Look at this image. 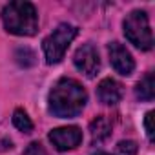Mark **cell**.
I'll return each mask as SVG.
<instances>
[{
    "label": "cell",
    "instance_id": "cell-4",
    "mask_svg": "<svg viewBox=\"0 0 155 155\" xmlns=\"http://www.w3.org/2000/svg\"><path fill=\"white\" fill-rule=\"evenodd\" d=\"M79 29L71 24H60L53 29V33H49L44 42H42V48H44V55H46V62L48 64H57L64 58L69 44L73 42V38L77 37Z\"/></svg>",
    "mask_w": 155,
    "mask_h": 155
},
{
    "label": "cell",
    "instance_id": "cell-2",
    "mask_svg": "<svg viewBox=\"0 0 155 155\" xmlns=\"http://www.w3.org/2000/svg\"><path fill=\"white\" fill-rule=\"evenodd\" d=\"M2 22L6 31L17 37H31L38 29L37 9L31 2H24V0H17L4 6Z\"/></svg>",
    "mask_w": 155,
    "mask_h": 155
},
{
    "label": "cell",
    "instance_id": "cell-10",
    "mask_svg": "<svg viewBox=\"0 0 155 155\" xmlns=\"http://www.w3.org/2000/svg\"><path fill=\"white\" fill-rule=\"evenodd\" d=\"M135 95L137 99L144 101V102H151L155 97V79H153V73H146L140 82H137L135 86Z\"/></svg>",
    "mask_w": 155,
    "mask_h": 155
},
{
    "label": "cell",
    "instance_id": "cell-1",
    "mask_svg": "<svg viewBox=\"0 0 155 155\" xmlns=\"http://www.w3.org/2000/svg\"><path fill=\"white\" fill-rule=\"evenodd\" d=\"M88 102V93L82 84L69 77H62L55 82L48 97V110L58 119H73L81 115Z\"/></svg>",
    "mask_w": 155,
    "mask_h": 155
},
{
    "label": "cell",
    "instance_id": "cell-7",
    "mask_svg": "<svg viewBox=\"0 0 155 155\" xmlns=\"http://www.w3.org/2000/svg\"><path fill=\"white\" fill-rule=\"evenodd\" d=\"M108 53H110V62L113 66V69L122 75V77H130L135 69V60L131 57V53L120 44V42H111L108 46Z\"/></svg>",
    "mask_w": 155,
    "mask_h": 155
},
{
    "label": "cell",
    "instance_id": "cell-13",
    "mask_svg": "<svg viewBox=\"0 0 155 155\" xmlns=\"http://www.w3.org/2000/svg\"><path fill=\"white\" fill-rule=\"evenodd\" d=\"M137 151H139V146L135 140H120L115 150L117 155H137Z\"/></svg>",
    "mask_w": 155,
    "mask_h": 155
},
{
    "label": "cell",
    "instance_id": "cell-9",
    "mask_svg": "<svg viewBox=\"0 0 155 155\" xmlns=\"http://www.w3.org/2000/svg\"><path fill=\"white\" fill-rule=\"evenodd\" d=\"M90 133H91V142L93 144H102L104 140L110 139L111 135V122L104 115H99L91 120L90 124Z\"/></svg>",
    "mask_w": 155,
    "mask_h": 155
},
{
    "label": "cell",
    "instance_id": "cell-6",
    "mask_svg": "<svg viewBox=\"0 0 155 155\" xmlns=\"http://www.w3.org/2000/svg\"><path fill=\"white\" fill-rule=\"evenodd\" d=\"M49 140L58 151H68L82 142V131L77 126H62L49 131Z\"/></svg>",
    "mask_w": 155,
    "mask_h": 155
},
{
    "label": "cell",
    "instance_id": "cell-3",
    "mask_svg": "<svg viewBox=\"0 0 155 155\" xmlns=\"http://www.w3.org/2000/svg\"><path fill=\"white\" fill-rule=\"evenodd\" d=\"M124 35L126 38L139 49L148 51L153 46V35H151V28H150V18L146 15V11L135 9L130 15H126L124 22Z\"/></svg>",
    "mask_w": 155,
    "mask_h": 155
},
{
    "label": "cell",
    "instance_id": "cell-8",
    "mask_svg": "<svg viewBox=\"0 0 155 155\" xmlns=\"http://www.w3.org/2000/svg\"><path fill=\"white\" fill-rule=\"evenodd\" d=\"M97 97L102 104L113 106V104L120 102V99H122V86L115 79H111V77L102 79L97 86Z\"/></svg>",
    "mask_w": 155,
    "mask_h": 155
},
{
    "label": "cell",
    "instance_id": "cell-14",
    "mask_svg": "<svg viewBox=\"0 0 155 155\" xmlns=\"http://www.w3.org/2000/svg\"><path fill=\"white\" fill-rule=\"evenodd\" d=\"M22 155H48V151H46V148H44L40 142H31V144L24 150Z\"/></svg>",
    "mask_w": 155,
    "mask_h": 155
},
{
    "label": "cell",
    "instance_id": "cell-12",
    "mask_svg": "<svg viewBox=\"0 0 155 155\" xmlns=\"http://www.w3.org/2000/svg\"><path fill=\"white\" fill-rule=\"evenodd\" d=\"M37 55L29 49V48H18L17 51H15V60H17V64L18 66H22V68H29V66H33L37 60Z\"/></svg>",
    "mask_w": 155,
    "mask_h": 155
},
{
    "label": "cell",
    "instance_id": "cell-11",
    "mask_svg": "<svg viewBox=\"0 0 155 155\" xmlns=\"http://www.w3.org/2000/svg\"><path fill=\"white\" fill-rule=\"evenodd\" d=\"M13 124L18 131L22 133H31L33 131V122L29 119V115L22 110V108H17L15 113H13Z\"/></svg>",
    "mask_w": 155,
    "mask_h": 155
},
{
    "label": "cell",
    "instance_id": "cell-15",
    "mask_svg": "<svg viewBox=\"0 0 155 155\" xmlns=\"http://www.w3.org/2000/svg\"><path fill=\"white\" fill-rule=\"evenodd\" d=\"M153 111H148L144 117V128H146V135L150 140H153Z\"/></svg>",
    "mask_w": 155,
    "mask_h": 155
},
{
    "label": "cell",
    "instance_id": "cell-16",
    "mask_svg": "<svg viewBox=\"0 0 155 155\" xmlns=\"http://www.w3.org/2000/svg\"><path fill=\"white\" fill-rule=\"evenodd\" d=\"M95 155H110V153H104V151H99V153H95Z\"/></svg>",
    "mask_w": 155,
    "mask_h": 155
},
{
    "label": "cell",
    "instance_id": "cell-5",
    "mask_svg": "<svg viewBox=\"0 0 155 155\" xmlns=\"http://www.w3.org/2000/svg\"><path fill=\"white\" fill-rule=\"evenodd\" d=\"M73 64L81 73H84L90 79L95 77L101 68V58H99L97 48L93 44H82L73 55Z\"/></svg>",
    "mask_w": 155,
    "mask_h": 155
}]
</instances>
